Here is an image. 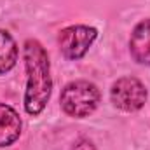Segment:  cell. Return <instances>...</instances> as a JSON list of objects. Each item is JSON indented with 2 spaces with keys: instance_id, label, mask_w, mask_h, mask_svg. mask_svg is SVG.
<instances>
[{
  "instance_id": "obj_1",
  "label": "cell",
  "mask_w": 150,
  "mask_h": 150,
  "mask_svg": "<svg viewBox=\"0 0 150 150\" xmlns=\"http://www.w3.org/2000/svg\"><path fill=\"white\" fill-rule=\"evenodd\" d=\"M25 68L28 75L25 91V110L35 117L45 108L52 89L49 56L38 40L30 38L25 42Z\"/></svg>"
},
{
  "instance_id": "obj_2",
  "label": "cell",
  "mask_w": 150,
  "mask_h": 150,
  "mask_svg": "<svg viewBox=\"0 0 150 150\" xmlns=\"http://www.w3.org/2000/svg\"><path fill=\"white\" fill-rule=\"evenodd\" d=\"M63 112L75 119H84L94 112L100 103V89L89 80H75L65 86L59 98Z\"/></svg>"
},
{
  "instance_id": "obj_3",
  "label": "cell",
  "mask_w": 150,
  "mask_h": 150,
  "mask_svg": "<svg viewBox=\"0 0 150 150\" xmlns=\"http://www.w3.org/2000/svg\"><path fill=\"white\" fill-rule=\"evenodd\" d=\"M147 87L134 77H122L115 80L110 89L113 107L122 112H138L147 101Z\"/></svg>"
},
{
  "instance_id": "obj_4",
  "label": "cell",
  "mask_w": 150,
  "mask_h": 150,
  "mask_svg": "<svg viewBox=\"0 0 150 150\" xmlns=\"http://www.w3.org/2000/svg\"><path fill=\"white\" fill-rule=\"evenodd\" d=\"M96 37H98V30L93 26H86V25L68 26L59 32V37H58L59 51L67 59L77 61L87 54Z\"/></svg>"
},
{
  "instance_id": "obj_5",
  "label": "cell",
  "mask_w": 150,
  "mask_h": 150,
  "mask_svg": "<svg viewBox=\"0 0 150 150\" xmlns=\"http://www.w3.org/2000/svg\"><path fill=\"white\" fill-rule=\"evenodd\" d=\"M129 51L136 63L150 67V19L140 21L129 38Z\"/></svg>"
},
{
  "instance_id": "obj_6",
  "label": "cell",
  "mask_w": 150,
  "mask_h": 150,
  "mask_svg": "<svg viewBox=\"0 0 150 150\" xmlns=\"http://www.w3.org/2000/svg\"><path fill=\"white\" fill-rule=\"evenodd\" d=\"M21 134V119L18 112L5 105L0 103V147H9L12 145Z\"/></svg>"
},
{
  "instance_id": "obj_7",
  "label": "cell",
  "mask_w": 150,
  "mask_h": 150,
  "mask_svg": "<svg viewBox=\"0 0 150 150\" xmlns=\"http://www.w3.org/2000/svg\"><path fill=\"white\" fill-rule=\"evenodd\" d=\"M18 61V45L12 35L5 30H0V75L14 68Z\"/></svg>"
},
{
  "instance_id": "obj_8",
  "label": "cell",
  "mask_w": 150,
  "mask_h": 150,
  "mask_svg": "<svg viewBox=\"0 0 150 150\" xmlns=\"http://www.w3.org/2000/svg\"><path fill=\"white\" fill-rule=\"evenodd\" d=\"M70 150H94V145H93L89 140H84V138H82V140H79L77 143H74V147Z\"/></svg>"
}]
</instances>
